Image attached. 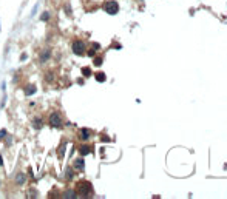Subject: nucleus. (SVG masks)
Returning a JSON list of instances; mask_svg holds the SVG:
<instances>
[{"mask_svg":"<svg viewBox=\"0 0 227 199\" xmlns=\"http://www.w3.org/2000/svg\"><path fill=\"white\" fill-rule=\"evenodd\" d=\"M74 193L80 198H90L93 195V185H91V182H88V181H79L77 184H76Z\"/></svg>","mask_w":227,"mask_h":199,"instance_id":"1","label":"nucleus"},{"mask_svg":"<svg viewBox=\"0 0 227 199\" xmlns=\"http://www.w3.org/2000/svg\"><path fill=\"white\" fill-rule=\"evenodd\" d=\"M48 123L53 127V128H62L63 127V119H62V116L59 114V113H51L50 117H48Z\"/></svg>","mask_w":227,"mask_h":199,"instance_id":"2","label":"nucleus"},{"mask_svg":"<svg viewBox=\"0 0 227 199\" xmlns=\"http://www.w3.org/2000/svg\"><path fill=\"white\" fill-rule=\"evenodd\" d=\"M71 48H73V53L76 56H84L86 53V45H85V42H82V40H74Z\"/></svg>","mask_w":227,"mask_h":199,"instance_id":"3","label":"nucleus"},{"mask_svg":"<svg viewBox=\"0 0 227 199\" xmlns=\"http://www.w3.org/2000/svg\"><path fill=\"white\" fill-rule=\"evenodd\" d=\"M104 11H107L108 14H111V15L117 14V11H119V5H117V2H115V0H108V2H105V5H104Z\"/></svg>","mask_w":227,"mask_h":199,"instance_id":"4","label":"nucleus"},{"mask_svg":"<svg viewBox=\"0 0 227 199\" xmlns=\"http://www.w3.org/2000/svg\"><path fill=\"white\" fill-rule=\"evenodd\" d=\"M50 57H51V50L50 48H45L39 54V60H40V63H45L46 60H50Z\"/></svg>","mask_w":227,"mask_h":199,"instance_id":"5","label":"nucleus"},{"mask_svg":"<svg viewBox=\"0 0 227 199\" xmlns=\"http://www.w3.org/2000/svg\"><path fill=\"white\" fill-rule=\"evenodd\" d=\"M79 153L82 154V156L91 154V153H93V147H91V145H86V144H84V145H80V147H79Z\"/></svg>","mask_w":227,"mask_h":199,"instance_id":"6","label":"nucleus"},{"mask_svg":"<svg viewBox=\"0 0 227 199\" xmlns=\"http://www.w3.org/2000/svg\"><path fill=\"white\" fill-rule=\"evenodd\" d=\"M73 168L76 170V171H84V168H85V162H84V159H76L74 162H73Z\"/></svg>","mask_w":227,"mask_h":199,"instance_id":"7","label":"nucleus"},{"mask_svg":"<svg viewBox=\"0 0 227 199\" xmlns=\"http://www.w3.org/2000/svg\"><path fill=\"white\" fill-rule=\"evenodd\" d=\"M79 137L82 139V141H88V139L91 137V131L88 130V128H80V131H79Z\"/></svg>","mask_w":227,"mask_h":199,"instance_id":"8","label":"nucleus"},{"mask_svg":"<svg viewBox=\"0 0 227 199\" xmlns=\"http://www.w3.org/2000/svg\"><path fill=\"white\" fill-rule=\"evenodd\" d=\"M37 91V88L34 87V85H28V87H25V94L26 96H31V94H34Z\"/></svg>","mask_w":227,"mask_h":199,"instance_id":"9","label":"nucleus"},{"mask_svg":"<svg viewBox=\"0 0 227 199\" xmlns=\"http://www.w3.org/2000/svg\"><path fill=\"white\" fill-rule=\"evenodd\" d=\"M32 127H34L36 130H40V128L43 127V121L40 119V117H39V119H34V121H32Z\"/></svg>","mask_w":227,"mask_h":199,"instance_id":"10","label":"nucleus"},{"mask_svg":"<svg viewBox=\"0 0 227 199\" xmlns=\"http://www.w3.org/2000/svg\"><path fill=\"white\" fill-rule=\"evenodd\" d=\"M94 77H96V80H97V82H105V79H107L105 73H102V71L96 73V74H94Z\"/></svg>","mask_w":227,"mask_h":199,"instance_id":"11","label":"nucleus"},{"mask_svg":"<svg viewBox=\"0 0 227 199\" xmlns=\"http://www.w3.org/2000/svg\"><path fill=\"white\" fill-rule=\"evenodd\" d=\"M25 179H26V176H25L23 173H19L17 177H15V184H19V185L25 184Z\"/></svg>","mask_w":227,"mask_h":199,"instance_id":"12","label":"nucleus"},{"mask_svg":"<svg viewBox=\"0 0 227 199\" xmlns=\"http://www.w3.org/2000/svg\"><path fill=\"white\" fill-rule=\"evenodd\" d=\"M91 74H93V73H91V69H90L88 67H84V68H82V76H84V77H90Z\"/></svg>","mask_w":227,"mask_h":199,"instance_id":"13","label":"nucleus"},{"mask_svg":"<svg viewBox=\"0 0 227 199\" xmlns=\"http://www.w3.org/2000/svg\"><path fill=\"white\" fill-rule=\"evenodd\" d=\"M62 198H65V199H73V198H76V193L74 191H65L63 195H62Z\"/></svg>","mask_w":227,"mask_h":199,"instance_id":"14","label":"nucleus"},{"mask_svg":"<svg viewBox=\"0 0 227 199\" xmlns=\"http://www.w3.org/2000/svg\"><path fill=\"white\" fill-rule=\"evenodd\" d=\"M73 176H74V171H73V168H67V174H65V177H67V181H71V179H73Z\"/></svg>","mask_w":227,"mask_h":199,"instance_id":"15","label":"nucleus"},{"mask_svg":"<svg viewBox=\"0 0 227 199\" xmlns=\"http://www.w3.org/2000/svg\"><path fill=\"white\" fill-rule=\"evenodd\" d=\"M63 154H65V144L63 145H60V148H59V158H63Z\"/></svg>","mask_w":227,"mask_h":199,"instance_id":"16","label":"nucleus"},{"mask_svg":"<svg viewBox=\"0 0 227 199\" xmlns=\"http://www.w3.org/2000/svg\"><path fill=\"white\" fill-rule=\"evenodd\" d=\"M94 65H96V67H100V65H102V57H96V59H94Z\"/></svg>","mask_w":227,"mask_h":199,"instance_id":"17","label":"nucleus"},{"mask_svg":"<svg viewBox=\"0 0 227 199\" xmlns=\"http://www.w3.org/2000/svg\"><path fill=\"white\" fill-rule=\"evenodd\" d=\"M50 19V13H43L42 14V20H48Z\"/></svg>","mask_w":227,"mask_h":199,"instance_id":"18","label":"nucleus"},{"mask_svg":"<svg viewBox=\"0 0 227 199\" xmlns=\"http://www.w3.org/2000/svg\"><path fill=\"white\" fill-rule=\"evenodd\" d=\"M91 48H93L94 51H97V50H100V45L99 43H93V45H91Z\"/></svg>","mask_w":227,"mask_h":199,"instance_id":"19","label":"nucleus"},{"mask_svg":"<svg viewBox=\"0 0 227 199\" xmlns=\"http://www.w3.org/2000/svg\"><path fill=\"white\" fill-rule=\"evenodd\" d=\"M6 136V130H0V139H3Z\"/></svg>","mask_w":227,"mask_h":199,"instance_id":"20","label":"nucleus"},{"mask_svg":"<svg viewBox=\"0 0 227 199\" xmlns=\"http://www.w3.org/2000/svg\"><path fill=\"white\" fill-rule=\"evenodd\" d=\"M94 50H93V48H91V50H88V56H94Z\"/></svg>","mask_w":227,"mask_h":199,"instance_id":"21","label":"nucleus"},{"mask_svg":"<svg viewBox=\"0 0 227 199\" xmlns=\"http://www.w3.org/2000/svg\"><path fill=\"white\" fill-rule=\"evenodd\" d=\"M25 59H26V54H25V53H22V56H20V60H25Z\"/></svg>","mask_w":227,"mask_h":199,"instance_id":"22","label":"nucleus"},{"mask_svg":"<svg viewBox=\"0 0 227 199\" xmlns=\"http://www.w3.org/2000/svg\"><path fill=\"white\" fill-rule=\"evenodd\" d=\"M102 141H104V142H108V141H110V137H107V136H102Z\"/></svg>","mask_w":227,"mask_h":199,"instance_id":"23","label":"nucleus"},{"mask_svg":"<svg viewBox=\"0 0 227 199\" xmlns=\"http://www.w3.org/2000/svg\"><path fill=\"white\" fill-rule=\"evenodd\" d=\"M0 165H3V159H2V156H0Z\"/></svg>","mask_w":227,"mask_h":199,"instance_id":"24","label":"nucleus"}]
</instances>
